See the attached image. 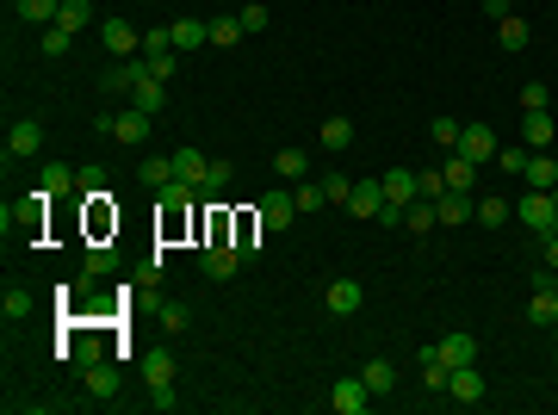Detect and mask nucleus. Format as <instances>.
Returning a JSON list of instances; mask_svg holds the SVG:
<instances>
[{
    "label": "nucleus",
    "instance_id": "nucleus-41",
    "mask_svg": "<svg viewBox=\"0 0 558 415\" xmlns=\"http://www.w3.org/2000/svg\"><path fill=\"white\" fill-rule=\"evenodd\" d=\"M323 193H329V205H348L354 180H348V173H323Z\"/></svg>",
    "mask_w": 558,
    "mask_h": 415
},
{
    "label": "nucleus",
    "instance_id": "nucleus-3",
    "mask_svg": "<svg viewBox=\"0 0 558 415\" xmlns=\"http://www.w3.org/2000/svg\"><path fill=\"white\" fill-rule=\"evenodd\" d=\"M37 149H44V124H37V118H13V131H6V168L25 162V155H37Z\"/></svg>",
    "mask_w": 558,
    "mask_h": 415
},
{
    "label": "nucleus",
    "instance_id": "nucleus-19",
    "mask_svg": "<svg viewBox=\"0 0 558 415\" xmlns=\"http://www.w3.org/2000/svg\"><path fill=\"white\" fill-rule=\"evenodd\" d=\"M143 379H149V390H155V384H174V353H168V347H149V353H143Z\"/></svg>",
    "mask_w": 558,
    "mask_h": 415
},
{
    "label": "nucleus",
    "instance_id": "nucleus-27",
    "mask_svg": "<svg viewBox=\"0 0 558 415\" xmlns=\"http://www.w3.org/2000/svg\"><path fill=\"white\" fill-rule=\"evenodd\" d=\"M87 397H118V372H112L105 360H94V366H87Z\"/></svg>",
    "mask_w": 558,
    "mask_h": 415
},
{
    "label": "nucleus",
    "instance_id": "nucleus-20",
    "mask_svg": "<svg viewBox=\"0 0 558 415\" xmlns=\"http://www.w3.org/2000/svg\"><path fill=\"white\" fill-rule=\"evenodd\" d=\"M32 304H37V298L25 291V285H19V279L0 291V316H6V322H25V316H32Z\"/></svg>",
    "mask_w": 558,
    "mask_h": 415
},
{
    "label": "nucleus",
    "instance_id": "nucleus-2",
    "mask_svg": "<svg viewBox=\"0 0 558 415\" xmlns=\"http://www.w3.org/2000/svg\"><path fill=\"white\" fill-rule=\"evenodd\" d=\"M527 322H533V329H553V322H558V285H553V267L533 279V298H527Z\"/></svg>",
    "mask_w": 558,
    "mask_h": 415
},
{
    "label": "nucleus",
    "instance_id": "nucleus-15",
    "mask_svg": "<svg viewBox=\"0 0 558 415\" xmlns=\"http://www.w3.org/2000/svg\"><path fill=\"white\" fill-rule=\"evenodd\" d=\"M465 217H478V199H472V193H441V199H434V223H465Z\"/></svg>",
    "mask_w": 558,
    "mask_h": 415
},
{
    "label": "nucleus",
    "instance_id": "nucleus-14",
    "mask_svg": "<svg viewBox=\"0 0 558 415\" xmlns=\"http://www.w3.org/2000/svg\"><path fill=\"white\" fill-rule=\"evenodd\" d=\"M379 205H384V180H354V193H348L354 217H379Z\"/></svg>",
    "mask_w": 558,
    "mask_h": 415
},
{
    "label": "nucleus",
    "instance_id": "nucleus-50",
    "mask_svg": "<svg viewBox=\"0 0 558 415\" xmlns=\"http://www.w3.org/2000/svg\"><path fill=\"white\" fill-rule=\"evenodd\" d=\"M546 236H558V217H553V230H546Z\"/></svg>",
    "mask_w": 558,
    "mask_h": 415
},
{
    "label": "nucleus",
    "instance_id": "nucleus-39",
    "mask_svg": "<svg viewBox=\"0 0 558 415\" xmlns=\"http://www.w3.org/2000/svg\"><path fill=\"white\" fill-rule=\"evenodd\" d=\"M69 44H75V32H69V25H50V32H44V44H37V50H44V56H63Z\"/></svg>",
    "mask_w": 558,
    "mask_h": 415
},
{
    "label": "nucleus",
    "instance_id": "nucleus-47",
    "mask_svg": "<svg viewBox=\"0 0 558 415\" xmlns=\"http://www.w3.org/2000/svg\"><path fill=\"white\" fill-rule=\"evenodd\" d=\"M81 267H87V279H100L105 267H112V254H105V248H87V254H81Z\"/></svg>",
    "mask_w": 558,
    "mask_h": 415
},
{
    "label": "nucleus",
    "instance_id": "nucleus-32",
    "mask_svg": "<svg viewBox=\"0 0 558 415\" xmlns=\"http://www.w3.org/2000/svg\"><path fill=\"white\" fill-rule=\"evenodd\" d=\"M496 37H503V50H527V19H496Z\"/></svg>",
    "mask_w": 558,
    "mask_h": 415
},
{
    "label": "nucleus",
    "instance_id": "nucleus-51",
    "mask_svg": "<svg viewBox=\"0 0 558 415\" xmlns=\"http://www.w3.org/2000/svg\"><path fill=\"white\" fill-rule=\"evenodd\" d=\"M553 199H558V186H553Z\"/></svg>",
    "mask_w": 558,
    "mask_h": 415
},
{
    "label": "nucleus",
    "instance_id": "nucleus-10",
    "mask_svg": "<svg viewBox=\"0 0 558 415\" xmlns=\"http://www.w3.org/2000/svg\"><path fill=\"white\" fill-rule=\"evenodd\" d=\"M434 353H441V366L453 372V366H472V360H478V341L459 329V335H441V341H434Z\"/></svg>",
    "mask_w": 558,
    "mask_h": 415
},
{
    "label": "nucleus",
    "instance_id": "nucleus-46",
    "mask_svg": "<svg viewBox=\"0 0 558 415\" xmlns=\"http://www.w3.org/2000/svg\"><path fill=\"white\" fill-rule=\"evenodd\" d=\"M496 168H503V173H522L527 168V149H496Z\"/></svg>",
    "mask_w": 558,
    "mask_h": 415
},
{
    "label": "nucleus",
    "instance_id": "nucleus-37",
    "mask_svg": "<svg viewBox=\"0 0 558 415\" xmlns=\"http://www.w3.org/2000/svg\"><path fill=\"white\" fill-rule=\"evenodd\" d=\"M230 180H236V168H230V162H211V173H205V186H199V199H211V193H224V186H230Z\"/></svg>",
    "mask_w": 558,
    "mask_h": 415
},
{
    "label": "nucleus",
    "instance_id": "nucleus-40",
    "mask_svg": "<svg viewBox=\"0 0 558 415\" xmlns=\"http://www.w3.org/2000/svg\"><path fill=\"white\" fill-rule=\"evenodd\" d=\"M478 223H490V230L509 223V199H478Z\"/></svg>",
    "mask_w": 558,
    "mask_h": 415
},
{
    "label": "nucleus",
    "instance_id": "nucleus-12",
    "mask_svg": "<svg viewBox=\"0 0 558 415\" xmlns=\"http://www.w3.org/2000/svg\"><path fill=\"white\" fill-rule=\"evenodd\" d=\"M37 186H44L50 199H69V193H81V173H75V168H63V162H44Z\"/></svg>",
    "mask_w": 558,
    "mask_h": 415
},
{
    "label": "nucleus",
    "instance_id": "nucleus-24",
    "mask_svg": "<svg viewBox=\"0 0 558 415\" xmlns=\"http://www.w3.org/2000/svg\"><path fill=\"white\" fill-rule=\"evenodd\" d=\"M447 193H472V186H478V162H465V155H459L453 149V162H447Z\"/></svg>",
    "mask_w": 558,
    "mask_h": 415
},
{
    "label": "nucleus",
    "instance_id": "nucleus-9",
    "mask_svg": "<svg viewBox=\"0 0 558 415\" xmlns=\"http://www.w3.org/2000/svg\"><path fill=\"white\" fill-rule=\"evenodd\" d=\"M447 397H459V403H484V372H478V360L447 372Z\"/></svg>",
    "mask_w": 558,
    "mask_h": 415
},
{
    "label": "nucleus",
    "instance_id": "nucleus-42",
    "mask_svg": "<svg viewBox=\"0 0 558 415\" xmlns=\"http://www.w3.org/2000/svg\"><path fill=\"white\" fill-rule=\"evenodd\" d=\"M143 63H149V74H155V81H168V74H174V50H149V56H143Z\"/></svg>",
    "mask_w": 558,
    "mask_h": 415
},
{
    "label": "nucleus",
    "instance_id": "nucleus-35",
    "mask_svg": "<svg viewBox=\"0 0 558 415\" xmlns=\"http://www.w3.org/2000/svg\"><path fill=\"white\" fill-rule=\"evenodd\" d=\"M515 105H522V112H546V105H553V94H546V81H527L522 94H515Z\"/></svg>",
    "mask_w": 558,
    "mask_h": 415
},
{
    "label": "nucleus",
    "instance_id": "nucleus-23",
    "mask_svg": "<svg viewBox=\"0 0 558 415\" xmlns=\"http://www.w3.org/2000/svg\"><path fill=\"white\" fill-rule=\"evenodd\" d=\"M522 180H527V186H540V193H553V186H558V162H553V155H527Z\"/></svg>",
    "mask_w": 558,
    "mask_h": 415
},
{
    "label": "nucleus",
    "instance_id": "nucleus-36",
    "mask_svg": "<svg viewBox=\"0 0 558 415\" xmlns=\"http://www.w3.org/2000/svg\"><path fill=\"white\" fill-rule=\"evenodd\" d=\"M404 223H410V236H422V230H434V199H416V205L404 211Z\"/></svg>",
    "mask_w": 558,
    "mask_h": 415
},
{
    "label": "nucleus",
    "instance_id": "nucleus-25",
    "mask_svg": "<svg viewBox=\"0 0 558 415\" xmlns=\"http://www.w3.org/2000/svg\"><path fill=\"white\" fill-rule=\"evenodd\" d=\"M360 379H366L373 397H384V390H397V366H391V360H366V372H360Z\"/></svg>",
    "mask_w": 558,
    "mask_h": 415
},
{
    "label": "nucleus",
    "instance_id": "nucleus-30",
    "mask_svg": "<svg viewBox=\"0 0 558 415\" xmlns=\"http://www.w3.org/2000/svg\"><path fill=\"white\" fill-rule=\"evenodd\" d=\"M56 13H63V0H19V19H32V25H56Z\"/></svg>",
    "mask_w": 558,
    "mask_h": 415
},
{
    "label": "nucleus",
    "instance_id": "nucleus-17",
    "mask_svg": "<svg viewBox=\"0 0 558 415\" xmlns=\"http://www.w3.org/2000/svg\"><path fill=\"white\" fill-rule=\"evenodd\" d=\"M162 87H168V81H155V74H143L137 87H131V105H137V112H149V118H155V112L168 105V94H162Z\"/></svg>",
    "mask_w": 558,
    "mask_h": 415
},
{
    "label": "nucleus",
    "instance_id": "nucleus-49",
    "mask_svg": "<svg viewBox=\"0 0 558 415\" xmlns=\"http://www.w3.org/2000/svg\"><path fill=\"white\" fill-rule=\"evenodd\" d=\"M546 267L558 273V236H546Z\"/></svg>",
    "mask_w": 558,
    "mask_h": 415
},
{
    "label": "nucleus",
    "instance_id": "nucleus-38",
    "mask_svg": "<svg viewBox=\"0 0 558 415\" xmlns=\"http://www.w3.org/2000/svg\"><path fill=\"white\" fill-rule=\"evenodd\" d=\"M459 131H465L459 118H434V124H428V137L441 143V149H459Z\"/></svg>",
    "mask_w": 558,
    "mask_h": 415
},
{
    "label": "nucleus",
    "instance_id": "nucleus-7",
    "mask_svg": "<svg viewBox=\"0 0 558 415\" xmlns=\"http://www.w3.org/2000/svg\"><path fill=\"white\" fill-rule=\"evenodd\" d=\"M105 50H112V63H131V56H143V32H131L125 19H105Z\"/></svg>",
    "mask_w": 558,
    "mask_h": 415
},
{
    "label": "nucleus",
    "instance_id": "nucleus-13",
    "mask_svg": "<svg viewBox=\"0 0 558 415\" xmlns=\"http://www.w3.org/2000/svg\"><path fill=\"white\" fill-rule=\"evenodd\" d=\"M323 304H329V316H354L360 311V279H329Z\"/></svg>",
    "mask_w": 558,
    "mask_h": 415
},
{
    "label": "nucleus",
    "instance_id": "nucleus-5",
    "mask_svg": "<svg viewBox=\"0 0 558 415\" xmlns=\"http://www.w3.org/2000/svg\"><path fill=\"white\" fill-rule=\"evenodd\" d=\"M254 217H261V230H292V217H298V199H292V193H261Z\"/></svg>",
    "mask_w": 558,
    "mask_h": 415
},
{
    "label": "nucleus",
    "instance_id": "nucleus-8",
    "mask_svg": "<svg viewBox=\"0 0 558 415\" xmlns=\"http://www.w3.org/2000/svg\"><path fill=\"white\" fill-rule=\"evenodd\" d=\"M366 403H373L366 379H335V390H329V410H335V415H360Z\"/></svg>",
    "mask_w": 558,
    "mask_h": 415
},
{
    "label": "nucleus",
    "instance_id": "nucleus-16",
    "mask_svg": "<svg viewBox=\"0 0 558 415\" xmlns=\"http://www.w3.org/2000/svg\"><path fill=\"white\" fill-rule=\"evenodd\" d=\"M211 173V155L205 149H174V180H186V186H205Z\"/></svg>",
    "mask_w": 558,
    "mask_h": 415
},
{
    "label": "nucleus",
    "instance_id": "nucleus-29",
    "mask_svg": "<svg viewBox=\"0 0 558 415\" xmlns=\"http://www.w3.org/2000/svg\"><path fill=\"white\" fill-rule=\"evenodd\" d=\"M292 199H298V211H323V205H329V193H323V180H311V173H304V180L292 186Z\"/></svg>",
    "mask_w": 558,
    "mask_h": 415
},
{
    "label": "nucleus",
    "instance_id": "nucleus-33",
    "mask_svg": "<svg viewBox=\"0 0 558 415\" xmlns=\"http://www.w3.org/2000/svg\"><path fill=\"white\" fill-rule=\"evenodd\" d=\"M211 44H217V50H236V44H243V19H211Z\"/></svg>",
    "mask_w": 558,
    "mask_h": 415
},
{
    "label": "nucleus",
    "instance_id": "nucleus-28",
    "mask_svg": "<svg viewBox=\"0 0 558 415\" xmlns=\"http://www.w3.org/2000/svg\"><path fill=\"white\" fill-rule=\"evenodd\" d=\"M348 143H354V118H342V112L323 118V149H348Z\"/></svg>",
    "mask_w": 558,
    "mask_h": 415
},
{
    "label": "nucleus",
    "instance_id": "nucleus-44",
    "mask_svg": "<svg viewBox=\"0 0 558 415\" xmlns=\"http://www.w3.org/2000/svg\"><path fill=\"white\" fill-rule=\"evenodd\" d=\"M416 193H422V199H441V193H447V173H434V168L416 173Z\"/></svg>",
    "mask_w": 558,
    "mask_h": 415
},
{
    "label": "nucleus",
    "instance_id": "nucleus-6",
    "mask_svg": "<svg viewBox=\"0 0 558 415\" xmlns=\"http://www.w3.org/2000/svg\"><path fill=\"white\" fill-rule=\"evenodd\" d=\"M515 211H522L527 230H540V236H546V230H553V217H558V199H553V193H540V186H527V199Z\"/></svg>",
    "mask_w": 558,
    "mask_h": 415
},
{
    "label": "nucleus",
    "instance_id": "nucleus-11",
    "mask_svg": "<svg viewBox=\"0 0 558 415\" xmlns=\"http://www.w3.org/2000/svg\"><path fill=\"white\" fill-rule=\"evenodd\" d=\"M199 267H205L211 279H230L236 267H243V248L236 242H205V261H199Z\"/></svg>",
    "mask_w": 558,
    "mask_h": 415
},
{
    "label": "nucleus",
    "instance_id": "nucleus-26",
    "mask_svg": "<svg viewBox=\"0 0 558 415\" xmlns=\"http://www.w3.org/2000/svg\"><path fill=\"white\" fill-rule=\"evenodd\" d=\"M143 186H155V193H162V186H168V180H174V155H143Z\"/></svg>",
    "mask_w": 558,
    "mask_h": 415
},
{
    "label": "nucleus",
    "instance_id": "nucleus-31",
    "mask_svg": "<svg viewBox=\"0 0 558 415\" xmlns=\"http://www.w3.org/2000/svg\"><path fill=\"white\" fill-rule=\"evenodd\" d=\"M56 25H69V32H81V25H94V0H63Z\"/></svg>",
    "mask_w": 558,
    "mask_h": 415
},
{
    "label": "nucleus",
    "instance_id": "nucleus-48",
    "mask_svg": "<svg viewBox=\"0 0 558 415\" xmlns=\"http://www.w3.org/2000/svg\"><path fill=\"white\" fill-rule=\"evenodd\" d=\"M149 403H155V410L168 415V410H180V397H174V384H155V390H149Z\"/></svg>",
    "mask_w": 558,
    "mask_h": 415
},
{
    "label": "nucleus",
    "instance_id": "nucleus-1",
    "mask_svg": "<svg viewBox=\"0 0 558 415\" xmlns=\"http://www.w3.org/2000/svg\"><path fill=\"white\" fill-rule=\"evenodd\" d=\"M94 124H100V137L125 143V149H137V143H149V112H137V105H125V112H100Z\"/></svg>",
    "mask_w": 558,
    "mask_h": 415
},
{
    "label": "nucleus",
    "instance_id": "nucleus-18",
    "mask_svg": "<svg viewBox=\"0 0 558 415\" xmlns=\"http://www.w3.org/2000/svg\"><path fill=\"white\" fill-rule=\"evenodd\" d=\"M384 199H391V205H416L422 193H416V173L410 168H391L384 173Z\"/></svg>",
    "mask_w": 558,
    "mask_h": 415
},
{
    "label": "nucleus",
    "instance_id": "nucleus-45",
    "mask_svg": "<svg viewBox=\"0 0 558 415\" xmlns=\"http://www.w3.org/2000/svg\"><path fill=\"white\" fill-rule=\"evenodd\" d=\"M186 322H193V316H186V304H162V329H168V335H180Z\"/></svg>",
    "mask_w": 558,
    "mask_h": 415
},
{
    "label": "nucleus",
    "instance_id": "nucleus-22",
    "mask_svg": "<svg viewBox=\"0 0 558 415\" xmlns=\"http://www.w3.org/2000/svg\"><path fill=\"white\" fill-rule=\"evenodd\" d=\"M522 137L533 143V149H546V143L558 137V124H553V112H522Z\"/></svg>",
    "mask_w": 558,
    "mask_h": 415
},
{
    "label": "nucleus",
    "instance_id": "nucleus-4",
    "mask_svg": "<svg viewBox=\"0 0 558 415\" xmlns=\"http://www.w3.org/2000/svg\"><path fill=\"white\" fill-rule=\"evenodd\" d=\"M496 149H503V143H496L490 124H465V131H459V155H465V162H478V168L496 162Z\"/></svg>",
    "mask_w": 558,
    "mask_h": 415
},
{
    "label": "nucleus",
    "instance_id": "nucleus-43",
    "mask_svg": "<svg viewBox=\"0 0 558 415\" xmlns=\"http://www.w3.org/2000/svg\"><path fill=\"white\" fill-rule=\"evenodd\" d=\"M236 19H243V32H267V6H261V0H248Z\"/></svg>",
    "mask_w": 558,
    "mask_h": 415
},
{
    "label": "nucleus",
    "instance_id": "nucleus-34",
    "mask_svg": "<svg viewBox=\"0 0 558 415\" xmlns=\"http://www.w3.org/2000/svg\"><path fill=\"white\" fill-rule=\"evenodd\" d=\"M274 168L285 173V180H304V173H311V162H304V149H279V155H274Z\"/></svg>",
    "mask_w": 558,
    "mask_h": 415
},
{
    "label": "nucleus",
    "instance_id": "nucleus-21",
    "mask_svg": "<svg viewBox=\"0 0 558 415\" xmlns=\"http://www.w3.org/2000/svg\"><path fill=\"white\" fill-rule=\"evenodd\" d=\"M168 32H174V50H205V44H211V25H205V19H174Z\"/></svg>",
    "mask_w": 558,
    "mask_h": 415
}]
</instances>
